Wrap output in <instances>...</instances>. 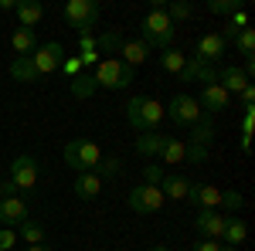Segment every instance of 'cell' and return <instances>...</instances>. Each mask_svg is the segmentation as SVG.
<instances>
[{"instance_id":"obj_1","label":"cell","mask_w":255,"mask_h":251,"mask_svg":"<svg viewBox=\"0 0 255 251\" xmlns=\"http://www.w3.org/2000/svg\"><path fill=\"white\" fill-rule=\"evenodd\" d=\"M126 122H129L136 133H157V126L163 122V105H160L157 98L133 95L126 102Z\"/></svg>"},{"instance_id":"obj_2","label":"cell","mask_w":255,"mask_h":251,"mask_svg":"<svg viewBox=\"0 0 255 251\" xmlns=\"http://www.w3.org/2000/svg\"><path fill=\"white\" fill-rule=\"evenodd\" d=\"M139 31H143V38L150 48H174V38H177V27L170 24V17H167V10H163V3H157L146 17H143V24H139Z\"/></svg>"},{"instance_id":"obj_3","label":"cell","mask_w":255,"mask_h":251,"mask_svg":"<svg viewBox=\"0 0 255 251\" xmlns=\"http://www.w3.org/2000/svg\"><path fill=\"white\" fill-rule=\"evenodd\" d=\"M61 156H65V163H68L75 173H96L99 167H102V150H99L92 139H85V136L65 143Z\"/></svg>"},{"instance_id":"obj_4","label":"cell","mask_w":255,"mask_h":251,"mask_svg":"<svg viewBox=\"0 0 255 251\" xmlns=\"http://www.w3.org/2000/svg\"><path fill=\"white\" fill-rule=\"evenodd\" d=\"M92 82H96V88L123 92V88H129V85H133V68H129V65H123L119 58H102L96 68H92Z\"/></svg>"},{"instance_id":"obj_5","label":"cell","mask_w":255,"mask_h":251,"mask_svg":"<svg viewBox=\"0 0 255 251\" xmlns=\"http://www.w3.org/2000/svg\"><path fill=\"white\" fill-rule=\"evenodd\" d=\"M65 20L79 31V38H85V34H96L99 27V3H92V0H68L65 3Z\"/></svg>"},{"instance_id":"obj_6","label":"cell","mask_w":255,"mask_h":251,"mask_svg":"<svg viewBox=\"0 0 255 251\" xmlns=\"http://www.w3.org/2000/svg\"><path fill=\"white\" fill-rule=\"evenodd\" d=\"M38 180H41V163L31 153L14 156V163H10V183L17 187V193H34Z\"/></svg>"},{"instance_id":"obj_7","label":"cell","mask_w":255,"mask_h":251,"mask_svg":"<svg viewBox=\"0 0 255 251\" xmlns=\"http://www.w3.org/2000/svg\"><path fill=\"white\" fill-rule=\"evenodd\" d=\"M126 204H129V211L133 214H157L167 200H163V193L160 187H150V183H136L133 190L126 193Z\"/></svg>"},{"instance_id":"obj_8","label":"cell","mask_w":255,"mask_h":251,"mask_svg":"<svg viewBox=\"0 0 255 251\" xmlns=\"http://www.w3.org/2000/svg\"><path fill=\"white\" fill-rule=\"evenodd\" d=\"M201 116H204V112H201V105H197L194 95H174L170 105H163V119H170L177 126H194Z\"/></svg>"},{"instance_id":"obj_9","label":"cell","mask_w":255,"mask_h":251,"mask_svg":"<svg viewBox=\"0 0 255 251\" xmlns=\"http://www.w3.org/2000/svg\"><path fill=\"white\" fill-rule=\"evenodd\" d=\"M61 61H65V48H61L58 41H48V44H38V51L31 55V65H34V72L41 75H51V72H58Z\"/></svg>"},{"instance_id":"obj_10","label":"cell","mask_w":255,"mask_h":251,"mask_svg":"<svg viewBox=\"0 0 255 251\" xmlns=\"http://www.w3.org/2000/svg\"><path fill=\"white\" fill-rule=\"evenodd\" d=\"M197 105H201V112H208V116H221L225 109H232V95H228L218 82L215 85H201Z\"/></svg>"},{"instance_id":"obj_11","label":"cell","mask_w":255,"mask_h":251,"mask_svg":"<svg viewBox=\"0 0 255 251\" xmlns=\"http://www.w3.org/2000/svg\"><path fill=\"white\" fill-rule=\"evenodd\" d=\"M221 55H228V41L221 38L218 31H211V34H201L194 44V55L191 58L197 61H208V65H215V61H221Z\"/></svg>"},{"instance_id":"obj_12","label":"cell","mask_w":255,"mask_h":251,"mask_svg":"<svg viewBox=\"0 0 255 251\" xmlns=\"http://www.w3.org/2000/svg\"><path fill=\"white\" fill-rule=\"evenodd\" d=\"M225 221H228V214H221V211H197L194 214L197 234L208 238V241H221V234H225Z\"/></svg>"},{"instance_id":"obj_13","label":"cell","mask_w":255,"mask_h":251,"mask_svg":"<svg viewBox=\"0 0 255 251\" xmlns=\"http://www.w3.org/2000/svg\"><path fill=\"white\" fill-rule=\"evenodd\" d=\"M187 200L194 204L197 211H218L221 207V190H218L215 183H191Z\"/></svg>"},{"instance_id":"obj_14","label":"cell","mask_w":255,"mask_h":251,"mask_svg":"<svg viewBox=\"0 0 255 251\" xmlns=\"http://www.w3.org/2000/svg\"><path fill=\"white\" fill-rule=\"evenodd\" d=\"M119 61L123 65H129V68H136V65H143V61H150V55H153V48L146 44V41H126L123 38V44H119Z\"/></svg>"},{"instance_id":"obj_15","label":"cell","mask_w":255,"mask_h":251,"mask_svg":"<svg viewBox=\"0 0 255 251\" xmlns=\"http://www.w3.org/2000/svg\"><path fill=\"white\" fill-rule=\"evenodd\" d=\"M218 85H221L228 95H235V92H242L245 85H252V78L245 75L242 65H225V68H218Z\"/></svg>"},{"instance_id":"obj_16","label":"cell","mask_w":255,"mask_h":251,"mask_svg":"<svg viewBox=\"0 0 255 251\" xmlns=\"http://www.w3.org/2000/svg\"><path fill=\"white\" fill-rule=\"evenodd\" d=\"M20 221H27V204H24L20 197H3V200H0V224L17 231Z\"/></svg>"},{"instance_id":"obj_17","label":"cell","mask_w":255,"mask_h":251,"mask_svg":"<svg viewBox=\"0 0 255 251\" xmlns=\"http://www.w3.org/2000/svg\"><path fill=\"white\" fill-rule=\"evenodd\" d=\"M187 146H194V150H211V143H215V122H211V116H201L191 126V136L184 139Z\"/></svg>"},{"instance_id":"obj_18","label":"cell","mask_w":255,"mask_h":251,"mask_svg":"<svg viewBox=\"0 0 255 251\" xmlns=\"http://www.w3.org/2000/svg\"><path fill=\"white\" fill-rule=\"evenodd\" d=\"M14 14H17L20 27H27V31H34L41 20H44V3L41 0H17V7H14Z\"/></svg>"},{"instance_id":"obj_19","label":"cell","mask_w":255,"mask_h":251,"mask_svg":"<svg viewBox=\"0 0 255 251\" xmlns=\"http://www.w3.org/2000/svg\"><path fill=\"white\" fill-rule=\"evenodd\" d=\"M187 190H191V180L180 173H163L160 180V193H163V200H187Z\"/></svg>"},{"instance_id":"obj_20","label":"cell","mask_w":255,"mask_h":251,"mask_svg":"<svg viewBox=\"0 0 255 251\" xmlns=\"http://www.w3.org/2000/svg\"><path fill=\"white\" fill-rule=\"evenodd\" d=\"M167 139L170 136H163V133H139L136 136V153L146 156V160H157L163 153V146H167Z\"/></svg>"},{"instance_id":"obj_21","label":"cell","mask_w":255,"mask_h":251,"mask_svg":"<svg viewBox=\"0 0 255 251\" xmlns=\"http://www.w3.org/2000/svg\"><path fill=\"white\" fill-rule=\"evenodd\" d=\"M38 34L34 31H27V27H17L14 34H10V48H14V55L17 58H31L34 51H38Z\"/></svg>"},{"instance_id":"obj_22","label":"cell","mask_w":255,"mask_h":251,"mask_svg":"<svg viewBox=\"0 0 255 251\" xmlns=\"http://www.w3.org/2000/svg\"><path fill=\"white\" fill-rule=\"evenodd\" d=\"M157 61H160V68L167 72V75H184V68H187V55L180 51V48H163L157 55Z\"/></svg>"},{"instance_id":"obj_23","label":"cell","mask_w":255,"mask_h":251,"mask_svg":"<svg viewBox=\"0 0 255 251\" xmlns=\"http://www.w3.org/2000/svg\"><path fill=\"white\" fill-rule=\"evenodd\" d=\"M245 238H249V224L238 217V214H232L228 221H225V234H221V245H232V248H238V245H245Z\"/></svg>"},{"instance_id":"obj_24","label":"cell","mask_w":255,"mask_h":251,"mask_svg":"<svg viewBox=\"0 0 255 251\" xmlns=\"http://www.w3.org/2000/svg\"><path fill=\"white\" fill-rule=\"evenodd\" d=\"M72 190H75V197H82V200H92V197H99V190H102V176L99 173H79L75 183H72Z\"/></svg>"},{"instance_id":"obj_25","label":"cell","mask_w":255,"mask_h":251,"mask_svg":"<svg viewBox=\"0 0 255 251\" xmlns=\"http://www.w3.org/2000/svg\"><path fill=\"white\" fill-rule=\"evenodd\" d=\"M160 160H163V163H170V167L184 163V160H187V146H184V139H180V136H170V139H167V146H163V153H160Z\"/></svg>"},{"instance_id":"obj_26","label":"cell","mask_w":255,"mask_h":251,"mask_svg":"<svg viewBox=\"0 0 255 251\" xmlns=\"http://www.w3.org/2000/svg\"><path fill=\"white\" fill-rule=\"evenodd\" d=\"M17 238H24L27 245H44V224L34 221V217H27V221H20Z\"/></svg>"},{"instance_id":"obj_27","label":"cell","mask_w":255,"mask_h":251,"mask_svg":"<svg viewBox=\"0 0 255 251\" xmlns=\"http://www.w3.org/2000/svg\"><path fill=\"white\" fill-rule=\"evenodd\" d=\"M7 72H10V78H17V82H38V72H34L31 58H14Z\"/></svg>"},{"instance_id":"obj_28","label":"cell","mask_w":255,"mask_h":251,"mask_svg":"<svg viewBox=\"0 0 255 251\" xmlns=\"http://www.w3.org/2000/svg\"><path fill=\"white\" fill-rule=\"evenodd\" d=\"M119 44H123V34H119V31H106V34H96V48L102 51V55H113V58H116Z\"/></svg>"},{"instance_id":"obj_29","label":"cell","mask_w":255,"mask_h":251,"mask_svg":"<svg viewBox=\"0 0 255 251\" xmlns=\"http://www.w3.org/2000/svg\"><path fill=\"white\" fill-rule=\"evenodd\" d=\"M232 44H235V51L242 55V58H252V55H255V31H252V27H245V31H238Z\"/></svg>"},{"instance_id":"obj_30","label":"cell","mask_w":255,"mask_h":251,"mask_svg":"<svg viewBox=\"0 0 255 251\" xmlns=\"http://www.w3.org/2000/svg\"><path fill=\"white\" fill-rule=\"evenodd\" d=\"M163 10H167V17H170V24H180V20H187L191 14H194V7L187 3V0H174V3H163Z\"/></svg>"},{"instance_id":"obj_31","label":"cell","mask_w":255,"mask_h":251,"mask_svg":"<svg viewBox=\"0 0 255 251\" xmlns=\"http://www.w3.org/2000/svg\"><path fill=\"white\" fill-rule=\"evenodd\" d=\"M96 92V82H92V72H82L79 78H72V95L75 98H89Z\"/></svg>"},{"instance_id":"obj_32","label":"cell","mask_w":255,"mask_h":251,"mask_svg":"<svg viewBox=\"0 0 255 251\" xmlns=\"http://www.w3.org/2000/svg\"><path fill=\"white\" fill-rule=\"evenodd\" d=\"M242 204H245V200H242V193H238V190H221V207H218V211L232 217V214L242 211Z\"/></svg>"},{"instance_id":"obj_33","label":"cell","mask_w":255,"mask_h":251,"mask_svg":"<svg viewBox=\"0 0 255 251\" xmlns=\"http://www.w3.org/2000/svg\"><path fill=\"white\" fill-rule=\"evenodd\" d=\"M163 173H167V170H163L160 163H146V167H143V183H150V187H160Z\"/></svg>"},{"instance_id":"obj_34","label":"cell","mask_w":255,"mask_h":251,"mask_svg":"<svg viewBox=\"0 0 255 251\" xmlns=\"http://www.w3.org/2000/svg\"><path fill=\"white\" fill-rule=\"evenodd\" d=\"M208 10H211V14H221V17H225V14H235V10H238V3H235V0H208Z\"/></svg>"},{"instance_id":"obj_35","label":"cell","mask_w":255,"mask_h":251,"mask_svg":"<svg viewBox=\"0 0 255 251\" xmlns=\"http://www.w3.org/2000/svg\"><path fill=\"white\" fill-rule=\"evenodd\" d=\"M191 251H238L232 245H221V241H208V238H201L197 245H191Z\"/></svg>"},{"instance_id":"obj_36","label":"cell","mask_w":255,"mask_h":251,"mask_svg":"<svg viewBox=\"0 0 255 251\" xmlns=\"http://www.w3.org/2000/svg\"><path fill=\"white\" fill-rule=\"evenodd\" d=\"M61 72H65L68 78H79V75H82V61H79V55H72V58L61 61Z\"/></svg>"},{"instance_id":"obj_37","label":"cell","mask_w":255,"mask_h":251,"mask_svg":"<svg viewBox=\"0 0 255 251\" xmlns=\"http://www.w3.org/2000/svg\"><path fill=\"white\" fill-rule=\"evenodd\" d=\"M17 245V231L14 228H0V251H10Z\"/></svg>"},{"instance_id":"obj_38","label":"cell","mask_w":255,"mask_h":251,"mask_svg":"<svg viewBox=\"0 0 255 251\" xmlns=\"http://www.w3.org/2000/svg\"><path fill=\"white\" fill-rule=\"evenodd\" d=\"M96 173H99V176H116V173H119V160H116V156L102 160V167H99Z\"/></svg>"},{"instance_id":"obj_39","label":"cell","mask_w":255,"mask_h":251,"mask_svg":"<svg viewBox=\"0 0 255 251\" xmlns=\"http://www.w3.org/2000/svg\"><path fill=\"white\" fill-rule=\"evenodd\" d=\"M238 98H242V109H255V85H245Z\"/></svg>"},{"instance_id":"obj_40","label":"cell","mask_w":255,"mask_h":251,"mask_svg":"<svg viewBox=\"0 0 255 251\" xmlns=\"http://www.w3.org/2000/svg\"><path fill=\"white\" fill-rule=\"evenodd\" d=\"M3 197H20L17 187H14L10 180H0V200H3Z\"/></svg>"},{"instance_id":"obj_41","label":"cell","mask_w":255,"mask_h":251,"mask_svg":"<svg viewBox=\"0 0 255 251\" xmlns=\"http://www.w3.org/2000/svg\"><path fill=\"white\" fill-rule=\"evenodd\" d=\"M17 7V0H0V10H14Z\"/></svg>"},{"instance_id":"obj_42","label":"cell","mask_w":255,"mask_h":251,"mask_svg":"<svg viewBox=\"0 0 255 251\" xmlns=\"http://www.w3.org/2000/svg\"><path fill=\"white\" fill-rule=\"evenodd\" d=\"M27 251H51L48 245H27Z\"/></svg>"},{"instance_id":"obj_43","label":"cell","mask_w":255,"mask_h":251,"mask_svg":"<svg viewBox=\"0 0 255 251\" xmlns=\"http://www.w3.org/2000/svg\"><path fill=\"white\" fill-rule=\"evenodd\" d=\"M150 251H174V248H167V245H153Z\"/></svg>"}]
</instances>
